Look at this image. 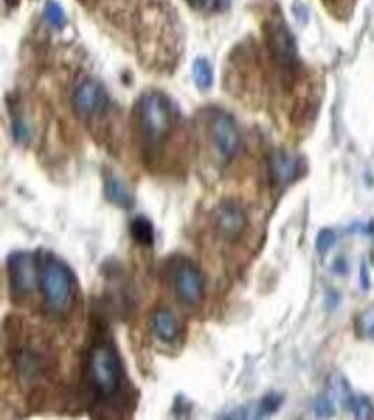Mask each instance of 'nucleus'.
Here are the masks:
<instances>
[{
  "label": "nucleus",
  "instance_id": "a878e982",
  "mask_svg": "<svg viewBox=\"0 0 374 420\" xmlns=\"http://www.w3.org/2000/svg\"><path fill=\"white\" fill-rule=\"evenodd\" d=\"M3 1H4V4H6L7 8L13 10V8H15V7L20 4L21 0H3Z\"/></svg>",
  "mask_w": 374,
  "mask_h": 420
},
{
  "label": "nucleus",
  "instance_id": "bb28decb",
  "mask_svg": "<svg viewBox=\"0 0 374 420\" xmlns=\"http://www.w3.org/2000/svg\"><path fill=\"white\" fill-rule=\"evenodd\" d=\"M77 1H80L83 6H86V7H93L94 6V3L97 1V0H77Z\"/></svg>",
  "mask_w": 374,
  "mask_h": 420
},
{
  "label": "nucleus",
  "instance_id": "f3484780",
  "mask_svg": "<svg viewBox=\"0 0 374 420\" xmlns=\"http://www.w3.org/2000/svg\"><path fill=\"white\" fill-rule=\"evenodd\" d=\"M347 409L351 411L356 419L368 420L374 416L373 404L366 395L354 394Z\"/></svg>",
  "mask_w": 374,
  "mask_h": 420
},
{
  "label": "nucleus",
  "instance_id": "f8f14e48",
  "mask_svg": "<svg viewBox=\"0 0 374 420\" xmlns=\"http://www.w3.org/2000/svg\"><path fill=\"white\" fill-rule=\"evenodd\" d=\"M149 328L153 336L165 345H173L180 339L181 325L176 314L166 308H155L149 315Z\"/></svg>",
  "mask_w": 374,
  "mask_h": 420
},
{
  "label": "nucleus",
  "instance_id": "20e7f679",
  "mask_svg": "<svg viewBox=\"0 0 374 420\" xmlns=\"http://www.w3.org/2000/svg\"><path fill=\"white\" fill-rule=\"evenodd\" d=\"M262 38L273 65L282 70L283 86L290 89L300 70L297 42L292 30L282 15L276 14L264 21Z\"/></svg>",
  "mask_w": 374,
  "mask_h": 420
},
{
  "label": "nucleus",
  "instance_id": "aec40b11",
  "mask_svg": "<svg viewBox=\"0 0 374 420\" xmlns=\"http://www.w3.org/2000/svg\"><path fill=\"white\" fill-rule=\"evenodd\" d=\"M11 136H13V140L18 144H27L31 139V128L24 115L13 113Z\"/></svg>",
  "mask_w": 374,
  "mask_h": 420
},
{
  "label": "nucleus",
  "instance_id": "412c9836",
  "mask_svg": "<svg viewBox=\"0 0 374 420\" xmlns=\"http://www.w3.org/2000/svg\"><path fill=\"white\" fill-rule=\"evenodd\" d=\"M335 243H337L335 231L330 227L321 229L316 237V250L318 254L324 255L335 246Z\"/></svg>",
  "mask_w": 374,
  "mask_h": 420
},
{
  "label": "nucleus",
  "instance_id": "5701e85b",
  "mask_svg": "<svg viewBox=\"0 0 374 420\" xmlns=\"http://www.w3.org/2000/svg\"><path fill=\"white\" fill-rule=\"evenodd\" d=\"M314 414L317 418L325 419V418H331L335 414V405L333 402L331 398L323 395L320 397L316 404H314Z\"/></svg>",
  "mask_w": 374,
  "mask_h": 420
},
{
  "label": "nucleus",
  "instance_id": "6ab92c4d",
  "mask_svg": "<svg viewBox=\"0 0 374 420\" xmlns=\"http://www.w3.org/2000/svg\"><path fill=\"white\" fill-rule=\"evenodd\" d=\"M44 17L48 21V24L55 28L60 30L66 24V14L62 6L55 0H48L44 7Z\"/></svg>",
  "mask_w": 374,
  "mask_h": 420
},
{
  "label": "nucleus",
  "instance_id": "2eb2a0df",
  "mask_svg": "<svg viewBox=\"0 0 374 420\" xmlns=\"http://www.w3.org/2000/svg\"><path fill=\"white\" fill-rule=\"evenodd\" d=\"M285 402V397L280 394V393H276V391H271L268 394H265L258 405H257V415H258V419L261 418H268V416H272L275 415L276 412H279V409L282 408Z\"/></svg>",
  "mask_w": 374,
  "mask_h": 420
},
{
  "label": "nucleus",
  "instance_id": "7ed1b4c3",
  "mask_svg": "<svg viewBox=\"0 0 374 420\" xmlns=\"http://www.w3.org/2000/svg\"><path fill=\"white\" fill-rule=\"evenodd\" d=\"M38 288L45 308L55 317H66L76 305L79 283L73 269L51 251L39 250Z\"/></svg>",
  "mask_w": 374,
  "mask_h": 420
},
{
  "label": "nucleus",
  "instance_id": "9b49d317",
  "mask_svg": "<svg viewBox=\"0 0 374 420\" xmlns=\"http://www.w3.org/2000/svg\"><path fill=\"white\" fill-rule=\"evenodd\" d=\"M103 193L107 202L121 210H132L136 205V196L129 184L117 175L114 171H104L103 174Z\"/></svg>",
  "mask_w": 374,
  "mask_h": 420
},
{
  "label": "nucleus",
  "instance_id": "c85d7f7f",
  "mask_svg": "<svg viewBox=\"0 0 374 420\" xmlns=\"http://www.w3.org/2000/svg\"><path fill=\"white\" fill-rule=\"evenodd\" d=\"M188 1H191V3H195V0H188Z\"/></svg>",
  "mask_w": 374,
  "mask_h": 420
},
{
  "label": "nucleus",
  "instance_id": "cd10ccee",
  "mask_svg": "<svg viewBox=\"0 0 374 420\" xmlns=\"http://www.w3.org/2000/svg\"><path fill=\"white\" fill-rule=\"evenodd\" d=\"M228 1H230V0H214V4H216L217 7H226V6L228 4Z\"/></svg>",
  "mask_w": 374,
  "mask_h": 420
},
{
  "label": "nucleus",
  "instance_id": "393cba45",
  "mask_svg": "<svg viewBox=\"0 0 374 420\" xmlns=\"http://www.w3.org/2000/svg\"><path fill=\"white\" fill-rule=\"evenodd\" d=\"M334 269L338 275H345L348 272V265H347V261L344 258H340L337 260L335 265H334Z\"/></svg>",
  "mask_w": 374,
  "mask_h": 420
},
{
  "label": "nucleus",
  "instance_id": "ddd939ff",
  "mask_svg": "<svg viewBox=\"0 0 374 420\" xmlns=\"http://www.w3.org/2000/svg\"><path fill=\"white\" fill-rule=\"evenodd\" d=\"M129 234L132 240L143 248H152L156 243L155 224L143 215H138L129 222Z\"/></svg>",
  "mask_w": 374,
  "mask_h": 420
},
{
  "label": "nucleus",
  "instance_id": "0eeeda50",
  "mask_svg": "<svg viewBox=\"0 0 374 420\" xmlns=\"http://www.w3.org/2000/svg\"><path fill=\"white\" fill-rule=\"evenodd\" d=\"M207 132L212 147L221 161L226 163L237 154L241 146V132L231 114L213 110L207 118Z\"/></svg>",
  "mask_w": 374,
  "mask_h": 420
},
{
  "label": "nucleus",
  "instance_id": "4be33fe9",
  "mask_svg": "<svg viewBox=\"0 0 374 420\" xmlns=\"http://www.w3.org/2000/svg\"><path fill=\"white\" fill-rule=\"evenodd\" d=\"M330 13H334L338 18H345L352 11L354 0H321Z\"/></svg>",
  "mask_w": 374,
  "mask_h": 420
},
{
  "label": "nucleus",
  "instance_id": "a211bd4d",
  "mask_svg": "<svg viewBox=\"0 0 374 420\" xmlns=\"http://www.w3.org/2000/svg\"><path fill=\"white\" fill-rule=\"evenodd\" d=\"M355 329L359 338L374 342V305L361 312L355 322Z\"/></svg>",
  "mask_w": 374,
  "mask_h": 420
},
{
  "label": "nucleus",
  "instance_id": "f03ea898",
  "mask_svg": "<svg viewBox=\"0 0 374 420\" xmlns=\"http://www.w3.org/2000/svg\"><path fill=\"white\" fill-rule=\"evenodd\" d=\"M176 122V110L165 93L148 90L141 94L134 108V127L143 157L150 163L163 153L174 132Z\"/></svg>",
  "mask_w": 374,
  "mask_h": 420
},
{
  "label": "nucleus",
  "instance_id": "39448f33",
  "mask_svg": "<svg viewBox=\"0 0 374 420\" xmlns=\"http://www.w3.org/2000/svg\"><path fill=\"white\" fill-rule=\"evenodd\" d=\"M6 275L10 298L24 301L38 288V257L30 251H11L6 260Z\"/></svg>",
  "mask_w": 374,
  "mask_h": 420
},
{
  "label": "nucleus",
  "instance_id": "1a4fd4ad",
  "mask_svg": "<svg viewBox=\"0 0 374 420\" xmlns=\"http://www.w3.org/2000/svg\"><path fill=\"white\" fill-rule=\"evenodd\" d=\"M72 106L82 120H94L108 110L110 98L103 84L93 79H82L72 94Z\"/></svg>",
  "mask_w": 374,
  "mask_h": 420
},
{
  "label": "nucleus",
  "instance_id": "423d86ee",
  "mask_svg": "<svg viewBox=\"0 0 374 420\" xmlns=\"http://www.w3.org/2000/svg\"><path fill=\"white\" fill-rule=\"evenodd\" d=\"M170 278L177 300L186 307H196L202 303L206 280L202 271L187 258H177L170 265Z\"/></svg>",
  "mask_w": 374,
  "mask_h": 420
},
{
  "label": "nucleus",
  "instance_id": "4468645a",
  "mask_svg": "<svg viewBox=\"0 0 374 420\" xmlns=\"http://www.w3.org/2000/svg\"><path fill=\"white\" fill-rule=\"evenodd\" d=\"M192 77L199 91H209L213 86V70L207 58L198 56L192 63Z\"/></svg>",
  "mask_w": 374,
  "mask_h": 420
},
{
  "label": "nucleus",
  "instance_id": "b1692460",
  "mask_svg": "<svg viewBox=\"0 0 374 420\" xmlns=\"http://www.w3.org/2000/svg\"><path fill=\"white\" fill-rule=\"evenodd\" d=\"M361 286L365 290H369V287H370V275H369L366 262H362V265H361Z\"/></svg>",
  "mask_w": 374,
  "mask_h": 420
},
{
  "label": "nucleus",
  "instance_id": "9d476101",
  "mask_svg": "<svg viewBox=\"0 0 374 420\" xmlns=\"http://www.w3.org/2000/svg\"><path fill=\"white\" fill-rule=\"evenodd\" d=\"M269 179L273 186L285 188L295 181L300 179L306 171L307 164L303 155L286 151V150H275L269 155L268 163Z\"/></svg>",
  "mask_w": 374,
  "mask_h": 420
},
{
  "label": "nucleus",
  "instance_id": "6e6552de",
  "mask_svg": "<svg viewBox=\"0 0 374 420\" xmlns=\"http://www.w3.org/2000/svg\"><path fill=\"white\" fill-rule=\"evenodd\" d=\"M212 226L214 234L224 243H238L248 227V216L245 209L236 201L227 199L220 202L212 215Z\"/></svg>",
  "mask_w": 374,
  "mask_h": 420
},
{
  "label": "nucleus",
  "instance_id": "dca6fc26",
  "mask_svg": "<svg viewBox=\"0 0 374 420\" xmlns=\"http://www.w3.org/2000/svg\"><path fill=\"white\" fill-rule=\"evenodd\" d=\"M330 391L334 395V398L338 400L341 402V405L347 409L348 404L354 395L352 388H351L349 383L347 381V378H344L341 374H335L334 377H331Z\"/></svg>",
  "mask_w": 374,
  "mask_h": 420
},
{
  "label": "nucleus",
  "instance_id": "f257e3e1",
  "mask_svg": "<svg viewBox=\"0 0 374 420\" xmlns=\"http://www.w3.org/2000/svg\"><path fill=\"white\" fill-rule=\"evenodd\" d=\"M87 348L83 367L84 384L97 407L112 409L115 414H125L124 401H129V380L127 377L122 356L115 343L108 338L103 321H97V328Z\"/></svg>",
  "mask_w": 374,
  "mask_h": 420
}]
</instances>
